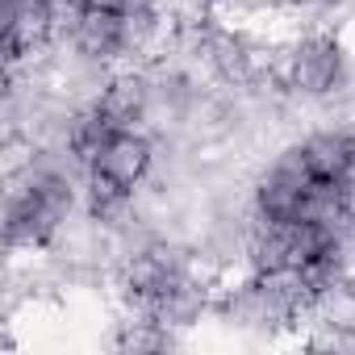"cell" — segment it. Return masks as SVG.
<instances>
[{"mask_svg": "<svg viewBox=\"0 0 355 355\" xmlns=\"http://www.w3.org/2000/svg\"><path fill=\"white\" fill-rule=\"evenodd\" d=\"M355 80V51L334 26H293L280 59V88L297 101L338 105Z\"/></svg>", "mask_w": 355, "mask_h": 355, "instance_id": "obj_1", "label": "cell"}, {"mask_svg": "<svg viewBox=\"0 0 355 355\" xmlns=\"http://www.w3.org/2000/svg\"><path fill=\"white\" fill-rule=\"evenodd\" d=\"M105 117L117 125V130H146V117H150V105H155V76L150 67L142 63H121L113 67L101 101Z\"/></svg>", "mask_w": 355, "mask_h": 355, "instance_id": "obj_2", "label": "cell"}, {"mask_svg": "<svg viewBox=\"0 0 355 355\" xmlns=\"http://www.w3.org/2000/svg\"><path fill=\"white\" fill-rule=\"evenodd\" d=\"M55 46L51 0H5V67H17L30 51Z\"/></svg>", "mask_w": 355, "mask_h": 355, "instance_id": "obj_3", "label": "cell"}, {"mask_svg": "<svg viewBox=\"0 0 355 355\" xmlns=\"http://www.w3.org/2000/svg\"><path fill=\"white\" fill-rule=\"evenodd\" d=\"M92 167L105 171L109 180L125 184V189H142L150 167H155V134H146V130H117L101 146Z\"/></svg>", "mask_w": 355, "mask_h": 355, "instance_id": "obj_4", "label": "cell"}, {"mask_svg": "<svg viewBox=\"0 0 355 355\" xmlns=\"http://www.w3.org/2000/svg\"><path fill=\"white\" fill-rule=\"evenodd\" d=\"M71 46H76L84 59H92V63L117 67V63L125 59V51H121V13H109V9H84Z\"/></svg>", "mask_w": 355, "mask_h": 355, "instance_id": "obj_5", "label": "cell"}, {"mask_svg": "<svg viewBox=\"0 0 355 355\" xmlns=\"http://www.w3.org/2000/svg\"><path fill=\"white\" fill-rule=\"evenodd\" d=\"M343 9H351V0H288V17H301L305 26H330V17Z\"/></svg>", "mask_w": 355, "mask_h": 355, "instance_id": "obj_6", "label": "cell"}, {"mask_svg": "<svg viewBox=\"0 0 355 355\" xmlns=\"http://www.w3.org/2000/svg\"><path fill=\"white\" fill-rule=\"evenodd\" d=\"M51 5H76V0H51Z\"/></svg>", "mask_w": 355, "mask_h": 355, "instance_id": "obj_7", "label": "cell"}]
</instances>
